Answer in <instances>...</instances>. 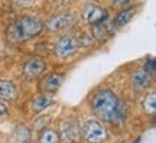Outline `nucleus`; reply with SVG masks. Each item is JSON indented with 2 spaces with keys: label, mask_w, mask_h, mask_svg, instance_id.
Returning <instances> with one entry per match:
<instances>
[{
  "label": "nucleus",
  "mask_w": 156,
  "mask_h": 143,
  "mask_svg": "<svg viewBox=\"0 0 156 143\" xmlns=\"http://www.w3.org/2000/svg\"><path fill=\"white\" fill-rule=\"evenodd\" d=\"M139 12V7L137 6H130V7H126V9H122V10L117 12V15L113 17L112 25L114 29H122L124 28L126 25L130 23V20L136 16V13Z\"/></svg>",
  "instance_id": "obj_11"
},
{
  "label": "nucleus",
  "mask_w": 156,
  "mask_h": 143,
  "mask_svg": "<svg viewBox=\"0 0 156 143\" xmlns=\"http://www.w3.org/2000/svg\"><path fill=\"white\" fill-rule=\"evenodd\" d=\"M142 107L145 110L146 114L153 116L156 111V94L155 93H149L145 95V98L142 101Z\"/></svg>",
  "instance_id": "obj_14"
},
{
  "label": "nucleus",
  "mask_w": 156,
  "mask_h": 143,
  "mask_svg": "<svg viewBox=\"0 0 156 143\" xmlns=\"http://www.w3.org/2000/svg\"><path fill=\"white\" fill-rule=\"evenodd\" d=\"M143 68L151 74L152 77H155V74H156V61H155V58H149V59L145 62Z\"/></svg>",
  "instance_id": "obj_19"
},
{
  "label": "nucleus",
  "mask_w": 156,
  "mask_h": 143,
  "mask_svg": "<svg viewBox=\"0 0 156 143\" xmlns=\"http://www.w3.org/2000/svg\"><path fill=\"white\" fill-rule=\"evenodd\" d=\"M137 0H112V7L116 10H122L130 6H136Z\"/></svg>",
  "instance_id": "obj_17"
},
{
  "label": "nucleus",
  "mask_w": 156,
  "mask_h": 143,
  "mask_svg": "<svg viewBox=\"0 0 156 143\" xmlns=\"http://www.w3.org/2000/svg\"><path fill=\"white\" fill-rule=\"evenodd\" d=\"M6 113H7V104H6L5 101H2V100H0V117H2V116H5Z\"/></svg>",
  "instance_id": "obj_20"
},
{
  "label": "nucleus",
  "mask_w": 156,
  "mask_h": 143,
  "mask_svg": "<svg viewBox=\"0 0 156 143\" xmlns=\"http://www.w3.org/2000/svg\"><path fill=\"white\" fill-rule=\"evenodd\" d=\"M46 71V62L39 56H32L28 58L22 64V74L23 77L29 80V81H34L38 80L39 77H42Z\"/></svg>",
  "instance_id": "obj_7"
},
{
  "label": "nucleus",
  "mask_w": 156,
  "mask_h": 143,
  "mask_svg": "<svg viewBox=\"0 0 156 143\" xmlns=\"http://www.w3.org/2000/svg\"><path fill=\"white\" fill-rule=\"evenodd\" d=\"M81 19L85 25L88 26H95L98 23H103L108 20V10L106 7L97 3H87L81 9Z\"/></svg>",
  "instance_id": "obj_5"
},
{
  "label": "nucleus",
  "mask_w": 156,
  "mask_h": 143,
  "mask_svg": "<svg viewBox=\"0 0 156 143\" xmlns=\"http://www.w3.org/2000/svg\"><path fill=\"white\" fill-rule=\"evenodd\" d=\"M83 48L81 44V32H78L75 29H71L61 35L56 39L55 45H54V54L58 59H69L73 58L75 54L80 52V49Z\"/></svg>",
  "instance_id": "obj_3"
},
{
  "label": "nucleus",
  "mask_w": 156,
  "mask_h": 143,
  "mask_svg": "<svg viewBox=\"0 0 156 143\" xmlns=\"http://www.w3.org/2000/svg\"><path fill=\"white\" fill-rule=\"evenodd\" d=\"M62 83H64V74H61V72H51V74H46L41 80L39 88H41L42 93L52 95L61 88Z\"/></svg>",
  "instance_id": "obj_10"
},
{
  "label": "nucleus",
  "mask_w": 156,
  "mask_h": 143,
  "mask_svg": "<svg viewBox=\"0 0 156 143\" xmlns=\"http://www.w3.org/2000/svg\"><path fill=\"white\" fill-rule=\"evenodd\" d=\"M10 3L19 9H29L35 6V0H10Z\"/></svg>",
  "instance_id": "obj_18"
},
{
  "label": "nucleus",
  "mask_w": 156,
  "mask_h": 143,
  "mask_svg": "<svg viewBox=\"0 0 156 143\" xmlns=\"http://www.w3.org/2000/svg\"><path fill=\"white\" fill-rule=\"evenodd\" d=\"M44 30V22L35 15H20L7 23L5 29L6 39L15 45L25 44L36 38Z\"/></svg>",
  "instance_id": "obj_2"
},
{
  "label": "nucleus",
  "mask_w": 156,
  "mask_h": 143,
  "mask_svg": "<svg viewBox=\"0 0 156 143\" xmlns=\"http://www.w3.org/2000/svg\"><path fill=\"white\" fill-rule=\"evenodd\" d=\"M49 7H51V15H56V13H62V12L69 10V0H49Z\"/></svg>",
  "instance_id": "obj_15"
},
{
  "label": "nucleus",
  "mask_w": 156,
  "mask_h": 143,
  "mask_svg": "<svg viewBox=\"0 0 156 143\" xmlns=\"http://www.w3.org/2000/svg\"><path fill=\"white\" fill-rule=\"evenodd\" d=\"M59 134L64 143H77L81 138V130L77 121L73 119H67L59 126Z\"/></svg>",
  "instance_id": "obj_9"
},
{
  "label": "nucleus",
  "mask_w": 156,
  "mask_h": 143,
  "mask_svg": "<svg viewBox=\"0 0 156 143\" xmlns=\"http://www.w3.org/2000/svg\"><path fill=\"white\" fill-rule=\"evenodd\" d=\"M91 110L103 121L122 124L127 119V105L119 100L116 93L107 87L95 90L91 95Z\"/></svg>",
  "instance_id": "obj_1"
},
{
  "label": "nucleus",
  "mask_w": 156,
  "mask_h": 143,
  "mask_svg": "<svg viewBox=\"0 0 156 143\" xmlns=\"http://www.w3.org/2000/svg\"><path fill=\"white\" fill-rule=\"evenodd\" d=\"M152 77L149 72L146 71L143 66H139V68H136L134 71H132L130 74V84H132V87H133L134 93H143L146 91L147 88L152 85Z\"/></svg>",
  "instance_id": "obj_8"
},
{
  "label": "nucleus",
  "mask_w": 156,
  "mask_h": 143,
  "mask_svg": "<svg viewBox=\"0 0 156 143\" xmlns=\"http://www.w3.org/2000/svg\"><path fill=\"white\" fill-rule=\"evenodd\" d=\"M39 143H59V134L54 129H44L39 134Z\"/></svg>",
  "instance_id": "obj_16"
},
{
  "label": "nucleus",
  "mask_w": 156,
  "mask_h": 143,
  "mask_svg": "<svg viewBox=\"0 0 156 143\" xmlns=\"http://www.w3.org/2000/svg\"><path fill=\"white\" fill-rule=\"evenodd\" d=\"M52 103H54V100L51 98V95H48V94H39V95H36L32 100V110L35 113H41L45 109H48Z\"/></svg>",
  "instance_id": "obj_13"
},
{
  "label": "nucleus",
  "mask_w": 156,
  "mask_h": 143,
  "mask_svg": "<svg viewBox=\"0 0 156 143\" xmlns=\"http://www.w3.org/2000/svg\"><path fill=\"white\" fill-rule=\"evenodd\" d=\"M19 98V88L13 81L0 78V100L2 101H16Z\"/></svg>",
  "instance_id": "obj_12"
},
{
  "label": "nucleus",
  "mask_w": 156,
  "mask_h": 143,
  "mask_svg": "<svg viewBox=\"0 0 156 143\" xmlns=\"http://www.w3.org/2000/svg\"><path fill=\"white\" fill-rule=\"evenodd\" d=\"M78 16L74 12H62L56 15H51L46 22H44V29H46L51 33H61L71 30L77 26Z\"/></svg>",
  "instance_id": "obj_4"
},
{
  "label": "nucleus",
  "mask_w": 156,
  "mask_h": 143,
  "mask_svg": "<svg viewBox=\"0 0 156 143\" xmlns=\"http://www.w3.org/2000/svg\"><path fill=\"white\" fill-rule=\"evenodd\" d=\"M81 136L87 143H104L107 140V129L98 120H87L81 127Z\"/></svg>",
  "instance_id": "obj_6"
}]
</instances>
